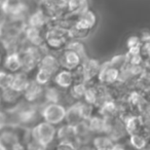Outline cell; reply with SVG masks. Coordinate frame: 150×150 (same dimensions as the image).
<instances>
[{
  "mask_svg": "<svg viewBox=\"0 0 150 150\" xmlns=\"http://www.w3.org/2000/svg\"><path fill=\"white\" fill-rule=\"evenodd\" d=\"M79 109L80 115H81L82 120H88L93 116V105L86 103V101L80 102L79 101Z\"/></svg>",
  "mask_w": 150,
  "mask_h": 150,
  "instance_id": "obj_32",
  "label": "cell"
},
{
  "mask_svg": "<svg viewBox=\"0 0 150 150\" xmlns=\"http://www.w3.org/2000/svg\"><path fill=\"white\" fill-rule=\"evenodd\" d=\"M90 8L88 0H67L65 16L75 18Z\"/></svg>",
  "mask_w": 150,
  "mask_h": 150,
  "instance_id": "obj_10",
  "label": "cell"
},
{
  "mask_svg": "<svg viewBox=\"0 0 150 150\" xmlns=\"http://www.w3.org/2000/svg\"><path fill=\"white\" fill-rule=\"evenodd\" d=\"M83 150H91V149H86V148H84V149Z\"/></svg>",
  "mask_w": 150,
  "mask_h": 150,
  "instance_id": "obj_44",
  "label": "cell"
},
{
  "mask_svg": "<svg viewBox=\"0 0 150 150\" xmlns=\"http://www.w3.org/2000/svg\"><path fill=\"white\" fill-rule=\"evenodd\" d=\"M41 46L30 45L21 54L22 60V70L28 73L32 71L34 68L38 67L40 60L43 57V54L40 50Z\"/></svg>",
  "mask_w": 150,
  "mask_h": 150,
  "instance_id": "obj_5",
  "label": "cell"
},
{
  "mask_svg": "<svg viewBox=\"0 0 150 150\" xmlns=\"http://www.w3.org/2000/svg\"><path fill=\"white\" fill-rule=\"evenodd\" d=\"M67 108L60 103H46L41 109V116L44 121L54 125L65 121Z\"/></svg>",
  "mask_w": 150,
  "mask_h": 150,
  "instance_id": "obj_4",
  "label": "cell"
},
{
  "mask_svg": "<svg viewBox=\"0 0 150 150\" xmlns=\"http://www.w3.org/2000/svg\"><path fill=\"white\" fill-rule=\"evenodd\" d=\"M98 23V17L94 11L86 9L81 15L75 17L72 27L69 29V35L71 39L83 40L88 37L93 29Z\"/></svg>",
  "mask_w": 150,
  "mask_h": 150,
  "instance_id": "obj_1",
  "label": "cell"
},
{
  "mask_svg": "<svg viewBox=\"0 0 150 150\" xmlns=\"http://www.w3.org/2000/svg\"><path fill=\"white\" fill-rule=\"evenodd\" d=\"M2 32H3V28H1L0 27V37L2 36Z\"/></svg>",
  "mask_w": 150,
  "mask_h": 150,
  "instance_id": "obj_39",
  "label": "cell"
},
{
  "mask_svg": "<svg viewBox=\"0 0 150 150\" xmlns=\"http://www.w3.org/2000/svg\"><path fill=\"white\" fill-rule=\"evenodd\" d=\"M54 150H78V146L72 142L59 141L54 147Z\"/></svg>",
  "mask_w": 150,
  "mask_h": 150,
  "instance_id": "obj_34",
  "label": "cell"
},
{
  "mask_svg": "<svg viewBox=\"0 0 150 150\" xmlns=\"http://www.w3.org/2000/svg\"><path fill=\"white\" fill-rule=\"evenodd\" d=\"M48 23H50L48 17L39 7V8L36 9L33 13H31V15L28 17L27 23L26 24H27L28 26H31V27H35V28H38V29L42 30L47 27Z\"/></svg>",
  "mask_w": 150,
  "mask_h": 150,
  "instance_id": "obj_13",
  "label": "cell"
},
{
  "mask_svg": "<svg viewBox=\"0 0 150 150\" xmlns=\"http://www.w3.org/2000/svg\"><path fill=\"white\" fill-rule=\"evenodd\" d=\"M0 150H8L6 147H5L4 145H2V144H0Z\"/></svg>",
  "mask_w": 150,
  "mask_h": 150,
  "instance_id": "obj_38",
  "label": "cell"
},
{
  "mask_svg": "<svg viewBox=\"0 0 150 150\" xmlns=\"http://www.w3.org/2000/svg\"><path fill=\"white\" fill-rule=\"evenodd\" d=\"M43 86L36 82L35 80H30L29 84H28L25 92L23 93V95L28 102H34V101L38 100L41 96H43Z\"/></svg>",
  "mask_w": 150,
  "mask_h": 150,
  "instance_id": "obj_15",
  "label": "cell"
},
{
  "mask_svg": "<svg viewBox=\"0 0 150 150\" xmlns=\"http://www.w3.org/2000/svg\"><path fill=\"white\" fill-rule=\"evenodd\" d=\"M114 145V141L108 135H99L93 139L94 149H110Z\"/></svg>",
  "mask_w": 150,
  "mask_h": 150,
  "instance_id": "obj_22",
  "label": "cell"
},
{
  "mask_svg": "<svg viewBox=\"0 0 150 150\" xmlns=\"http://www.w3.org/2000/svg\"><path fill=\"white\" fill-rule=\"evenodd\" d=\"M2 7L13 21H22L27 11V5L23 0H4Z\"/></svg>",
  "mask_w": 150,
  "mask_h": 150,
  "instance_id": "obj_6",
  "label": "cell"
},
{
  "mask_svg": "<svg viewBox=\"0 0 150 150\" xmlns=\"http://www.w3.org/2000/svg\"><path fill=\"white\" fill-rule=\"evenodd\" d=\"M43 96L47 103H60L61 102V92L60 88L54 86H47L44 88Z\"/></svg>",
  "mask_w": 150,
  "mask_h": 150,
  "instance_id": "obj_25",
  "label": "cell"
},
{
  "mask_svg": "<svg viewBox=\"0 0 150 150\" xmlns=\"http://www.w3.org/2000/svg\"><path fill=\"white\" fill-rule=\"evenodd\" d=\"M110 150H127L125 147L121 144H117V143H114V145L110 148Z\"/></svg>",
  "mask_w": 150,
  "mask_h": 150,
  "instance_id": "obj_37",
  "label": "cell"
},
{
  "mask_svg": "<svg viewBox=\"0 0 150 150\" xmlns=\"http://www.w3.org/2000/svg\"><path fill=\"white\" fill-rule=\"evenodd\" d=\"M109 64H110V66L118 69L119 71H123L125 67H127V54H117V56L113 57V58L109 61Z\"/></svg>",
  "mask_w": 150,
  "mask_h": 150,
  "instance_id": "obj_29",
  "label": "cell"
},
{
  "mask_svg": "<svg viewBox=\"0 0 150 150\" xmlns=\"http://www.w3.org/2000/svg\"><path fill=\"white\" fill-rule=\"evenodd\" d=\"M8 125V119H7V114L5 112L0 111V131L4 129Z\"/></svg>",
  "mask_w": 150,
  "mask_h": 150,
  "instance_id": "obj_36",
  "label": "cell"
},
{
  "mask_svg": "<svg viewBox=\"0 0 150 150\" xmlns=\"http://www.w3.org/2000/svg\"><path fill=\"white\" fill-rule=\"evenodd\" d=\"M0 144L4 145L7 149H11L13 147L19 144V137L13 132H3L0 135Z\"/></svg>",
  "mask_w": 150,
  "mask_h": 150,
  "instance_id": "obj_23",
  "label": "cell"
},
{
  "mask_svg": "<svg viewBox=\"0 0 150 150\" xmlns=\"http://www.w3.org/2000/svg\"><path fill=\"white\" fill-rule=\"evenodd\" d=\"M59 61H60L61 67L63 69H67L70 71L75 70L83 62L82 58L77 52L72 50H69V48H65L62 50L60 57H59Z\"/></svg>",
  "mask_w": 150,
  "mask_h": 150,
  "instance_id": "obj_8",
  "label": "cell"
},
{
  "mask_svg": "<svg viewBox=\"0 0 150 150\" xmlns=\"http://www.w3.org/2000/svg\"><path fill=\"white\" fill-rule=\"evenodd\" d=\"M83 69L84 76H86V82L91 81L95 77H98V74L100 72L101 63L96 59H86L81 64Z\"/></svg>",
  "mask_w": 150,
  "mask_h": 150,
  "instance_id": "obj_14",
  "label": "cell"
},
{
  "mask_svg": "<svg viewBox=\"0 0 150 150\" xmlns=\"http://www.w3.org/2000/svg\"><path fill=\"white\" fill-rule=\"evenodd\" d=\"M141 44H142V40H141V37H140V36H137V35L129 36L127 40V54H140Z\"/></svg>",
  "mask_w": 150,
  "mask_h": 150,
  "instance_id": "obj_24",
  "label": "cell"
},
{
  "mask_svg": "<svg viewBox=\"0 0 150 150\" xmlns=\"http://www.w3.org/2000/svg\"><path fill=\"white\" fill-rule=\"evenodd\" d=\"M1 101H2V98H1V96H0V104H1Z\"/></svg>",
  "mask_w": 150,
  "mask_h": 150,
  "instance_id": "obj_42",
  "label": "cell"
},
{
  "mask_svg": "<svg viewBox=\"0 0 150 150\" xmlns=\"http://www.w3.org/2000/svg\"><path fill=\"white\" fill-rule=\"evenodd\" d=\"M22 95L23 94L13 90L11 88H5V90H2L1 98L6 103H16V102H18V100H19Z\"/></svg>",
  "mask_w": 150,
  "mask_h": 150,
  "instance_id": "obj_28",
  "label": "cell"
},
{
  "mask_svg": "<svg viewBox=\"0 0 150 150\" xmlns=\"http://www.w3.org/2000/svg\"><path fill=\"white\" fill-rule=\"evenodd\" d=\"M29 82L30 80L28 79L27 73L24 72V71H19L17 73H13V77L11 84V88L13 90L17 91V92L21 93V94H23L26 88H27Z\"/></svg>",
  "mask_w": 150,
  "mask_h": 150,
  "instance_id": "obj_18",
  "label": "cell"
},
{
  "mask_svg": "<svg viewBox=\"0 0 150 150\" xmlns=\"http://www.w3.org/2000/svg\"><path fill=\"white\" fill-rule=\"evenodd\" d=\"M39 150H47V148H42V147H41V148H40Z\"/></svg>",
  "mask_w": 150,
  "mask_h": 150,
  "instance_id": "obj_40",
  "label": "cell"
},
{
  "mask_svg": "<svg viewBox=\"0 0 150 150\" xmlns=\"http://www.w3.org/2000/svg\"><path fill=\"white\" fill-rule=\"evenodd\" d=\"M0 64H1V54H0Z\"/></svg>",
  "mask_w": 150,
  "mask_h": 150,
  "instance_id": "obj_43",
  "label": "cell"
},
{
  "mask_svg": "<svg viewBox=\"0 0 150 150\" xmlns=\"http://www.w3.org/2000/svg\"><path fill=\"white\" fill-rule=\"evenodd\" d=\"M91 132L94 134H106L107 118L104 116H92L88 120Z\"/></svg>",
  "mask_w": 150,
  "mask_h": 150,
  "instance_id": "obj_20",
  "label": "cell"
},
{
  "mask_svg": "<svg viewBox=\"0 0 150 150\" xmlns=\"http://www.w3.org/2000/svg\"><path fill=\"white\" fill-rule=\"evenodd\" d=\"M129 145L135 150H145L148 147V139L142 133L129 135Z\"/></svg>",
  "mask_w": 150,
  "mask_h": 150,
  "instance_id": "obj_21",
  "label": "cell"
},
{
  "mask_svg": "<svg viewBox=\"0 0 150 150\" xmlns=\"http://www.w3.org/2000/svg\"><path fill=\"white\" fill-rule=\"evenodd\" d=\"M66 48L69 50H72L74 52H76L80 57L82 58V60H86L88 57H86V50L84 47L83 43L81 42V40H75V39H71L70 41L67 43Z\"/></svg>",
  "mask_w": 150,
  "mask_h": 150,
  "instance_id": "obj_26",
  "label": "cell"
},
{
  "mask_svg": "<svg viewBox=\"0 0 150 150\" xmlns=\"http://www.w3.org/2000/svg\"><path fill=\"white\" fill-rule=\"evenodd\" d=\"M57 138L59 141L72 142L77 145V139H76V132H75L74 125L66 123L62 125L60 129H57ZM78 146V145H77Z\"/></svg>",
  "mask_w": 150,
  "mask_h": 150,
  "instance_id": "obj_16",
  "label": "cell"
},
{
  "mask_svg": "<svg viewBox=\"0 0 150 150\" xmlns=\"http://www.w3.org/2000/svg\"><path fill=\"white\" fill-rule=\"evenodd\" d=\"M86 82H74L69 90H70V94L76 100H80L83 99L84 93L86 91Z\"/></svg>",
  "mask_w": 150,
  "mask_h": 150,
  "instance_id": "obj_27",
  "label": "cell"
},
{
  "mask_svg": "<svg viewBox=\"0 0 150 150\" xmlns=\"http://www.w3.org/2000/svg\"><path fill=\"white\" fill-rule=\"evenodd\" d=\"M23 32H24V35H25V39L29 43H31V45L42 46L44 44V36H43L44 33H42L41 29L31 27V26H28L26 24Z\"/></svg>",
  "mask_w": 150,
  "mask_h": 150,
  "instance_id": "obj_11",
  "label": "cell"
},
{
  "mask_svg": "<svg viewBox=\"0 0 150 150\" xmlns=\"http://www.w3.org/2000/svg\"><path fill=\"white\" fill-rule=\"evenodd\" d=\"M54 81L57 86L62 90H68L74 83V76L72 71L67 69H61L58 73L54 76Z\"/></svg>",
  "mask_w": 150,
  "mask_h": 150,
  "instance_id": "obj_12",
  "label": "cell"
},
{
  "mask_svg": "<svg viewBox=\"0 0 150 150\" xmlns=\"http://www.w3.org/2000/svg\"><path fill=\"white\" fill-rule=\"evenodd\" d=\"M4 68L11 73H17L22 70L21 52H13L7 54L4 60Z\"/></svg>",
  "mask_w": 150,
  "mask_h": 150,
  "instance_id": "obj_17",
  "label": "cell"
},
{
  "mask_svg": "<svg viewBox=\"0 0 150 150\" xmlns=\"http://www.w3.org/2000/svg\"><path fill=\"white\" fill-rule=\"evenodd\" d=\"M66 123L71 125H77L78 122L82 121L81 115H80V109H79V102H76L69 106L67 108L66 117H65Z\"/></svg>",
  "mask_w": 150,
  "mask_h": 150,
  "instance_id": "obj_19",
  "label": "cell"
},
{
  "mask_svg": "<svg viewBox=\"0 0 150 150\" xmlns=\"http://www.w3.org/2000/svg\"><path fill=\"white\" fill-rule=\"evenodd\" d=\"M94 150H110V149H94Z\"/></svg>",
  "mask_w": 150,
  "mask_h": 150,
  "instance_id": "obj_41",
  "label": "cell"
},
{
  "mask_svg": "<svg viewBox=\"0 0 150 150\" xmlns=\"http://www.w3.org/2000/svg\"><path fill=\"white\" fill-rule=\"evenodd\" d=\"M52 78V76L48 72H46L45 70H42V69L38 68L37 73L35 75V81L38 82L41 86H48L50 79Z\"/></svg>",
  "mask_w": 150,
  "mask_h": 150,
  "instance_id": "obj_31",
  "label": "cell"
},
{
  "mask_svg": "<svg viewBox=\"0 0 150 150\" xmlns=\"http://www.w3.org/2000/svg\"><path fill=\"white\" fill-rule=\"evenodd\" d=\"M7 19H8V16H7V13L3 9L2 5H0V27L4 28L5 24L7 22Z\"/></svg>",
  "mask_w": 150,
  "mask_h": 150,
  "instance_id": "obj_35",
  "label": "cell"
},
{
  "mask_svg": "<svg viewBox=\"0 0 150 150\" xmlns=\"http://www.w3.org/2000/svg\"><path fill=\"white\" fill-rule=\"evenodd\" d=\"M140 54H141V57L143 58L144 61H150V39L142 40Z\"/></svg>",
  "mask_w": 150,
  "mask_h": 150,
  "instance_id": "obj_33",
  "label": "cell"
},
{
  "mask_svg": "<svg viewBox=\"0 0 150 150\" xmlns=\"http://www.w3.org/2000/svg\"><path fill=\"white\" fill-rule=\"evenodd\" d=\"M13 73L6 72V71H0V90L11 88V81H13Z\"/></svg>",
  "mask_w": 150,
  "mask_h": 150,
  "instance_id": "obj_30",
  "label": "cell"
},
{
  "mask_svg": "<svg viewBox=\"0 0 150 150\" xmlns=\"http://www.w3.org/2000/svg\"><path fill=\"white\" fill-rule=\"evenodd\" d=\"M43 36L44 45L47 46L48 50L54 52H58V50L62 52L66 48L67 43L71 40L69 30L54 23H48Z\"/></svg>",
  "mask_w": 150,
  "mask_h": 150,
  "instance_id": "obj_2",
  "label": "cell"
},
{
  "mask_svg": "<svg viewBox=\"0 0 150 150\" xmlns=\"http://www.w3.org/2000/svg\"><path fill=\"white\" fill-rule=\"evenodd\" d=\"M120 76L121 71L110 66L109 62L101 64L100 72L98 74V79L102 83V86H113L120 80Z\"/></svg>",
  "mask_w": 150,
  "mask_h": 150,
  "instance_id": "obj_7",
  "label": "cell"
},
{
  "mask_svg": "<svg viewBox=\"0 0 150 150\" xmlns=\"http://www.w3.org/2000/svg\"><path fill=\"white\" fill-rule=\"evenodd\" d=\"M37 68L45 70L54 77V75L62 69V67H61L59 58H57L52 54H45L41 58Z\"/></svg>",
  "mask_w": 150,
  "mask_h": 150,
  "instance_id": "obj_9",
  "label": "cell"
},
{
  "mask_svg": "<svg viewBox=\"0 0 150 150\" xmlns=\"http://www.w3.org/2000/svg\"><path fill=\"white\" fill-rule=\"evenodd\" d=\"M57 137V129L54 125L46 121L37 123L32 129V138L42 148H47Z\"/></svg>",
  "mask_w": 150,
  "mask_h": 150,
  "instance_id": "obj_3",
  "label": "cell"
}]
</instances>
